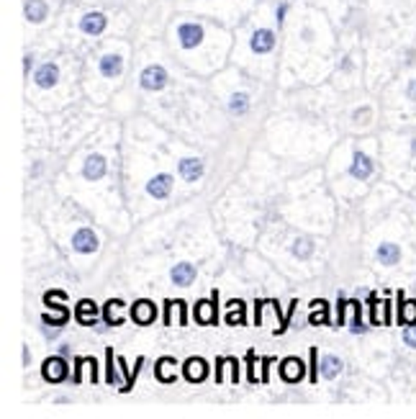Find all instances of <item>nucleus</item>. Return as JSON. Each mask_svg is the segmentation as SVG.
<instances>
[{
    "instance_id": "6e6552de",
    "label": "nucleus",
    "mask_w": 416,
    "mask_h": 419,
    "mask_svg": "<svg viewBox=\"0 0 416 419\" xmlns=\"http://www.w3.org/2000/svg\"><path fill=\"white\" fill-rule=\"evenodd\" d=\"M147 193H150L152 198H157V201L167 198L173 193V175H167V173L155 175V178L147 183Z\"/></svg>"
},
{
    "instance_id": "412c9836",
    "label": "nucleus",
    "mask_w": 416,
    "mask_h": 419,
    "mask_svg": "<svg viewBox=\"0 0 416 419\" xmlns=\"http://www.w3.org/2000/svg\"><path fill=\"white\" fill-rule=\"evenodd\" d=\"M47 3H41V0H29L26 3V18L34 21V24H41L47 18Z\"/></svg>"
},
{
    "instance_id": "a878e982",
    "label": "nucleus",
    "mask_w": 416,
    "mask_h": 419,
    "mask_svg": "<svg viewBox=\"0 0 416 419\" xmlns=\"http://www.w3.org/2000/svg\"><path fill=\"white\" fill-rule=\"evenodd\" d=\"M401 325H416V301H403L401 299Z\"/></svg>"
},
{
    "instance_id": "ddd939ff",
    "label": "nucleus",
    "mask_w": 416,
    "mask_h": 419,
    "mask_svg": "<svg viewBox=\"0 0 416 419\" xmlns=\"http://www.w3.org/2000/svg\"><path fill=\"white\" fill-rule=\"evenodd\" d=\"M106 24H108V18H106V13H101V10H95V13H85V16L80 18V29H83L85 34H90V36L101 34L103 29H106Z\"/></svg>"
},
{
    "instance_id": "c85d7f7f",
    "label": "nucleus",
    "mask_w": 416,
    "mask_h": 419,
    "mask_svg": "<svg viewBox=\"0 0 416 419\" xmlns=\"http://www.w3.org/2000/svg\"><path fill=\"white\" fill-rule=\"evenodd\" d=\"M352 304V308H354V317H352V332L354 334H360V332H365L368 327H365V322H362V306L357 304V301H350Z\"/></svg>"
},
{
    "instance_id": "423d86ee",
    "label": "nucleus",
    "mask_w": 416,
    "mask_h": 419,
    "mask_svg": "<svg viewBox=\"0 0 416 419\" xmlns=\"http://www.w3.org/2000/svg\"><path fill=\"white\" fill-rule=\"evenodd\" d=\"M72 250L80 255L95 253V250H98V237H95V232L87 229V227L75 232V234H72Z\"/></svg>"
},
{
    "instance_id": "0eeeda50",
    "label": "nucleus",
    "mask_w": 416,
    "mask_h": 419,
    "mask_svg": "<svg viewBox=\"0 0 416 419\" xmlns=\"http://www.w3.org/2000/svg\"><path fill=\"white\" fill-rule=\"evenodd\" d=\"M182 376H185V381H190V383H201V381H206V376H208V363H206L203 357H188V360L182 363Z\"/></svg>"
},
{
    "instance_id": "7ed1b4c3",
    "label": "nucleus",
    "mask_w": 416,
    "mask_h": 419,
    "mask_svg": "<svg viewBox=\"0 0 416 419\" xmlns=\"http://www.w3.org/2000/svg\"><path fill=\"white\" fill-rule=\"evenodd\" d=\"M167 70L165 67H159V64H150L147 70L142 72V78H139V85L144 87V90H150V93H157V90H162V87L167 85Z\"/></svg>"
},
{
    "instance_id": "9d476101",
    "label": "nucleus",
    "mask_w": 416,
    "mask_h": 419,
    "mask_svg": "<svg viewBox=\"0 0 416 419\" xmlns=\"http://www.w3.org/2000/svg\"><path fill=\"white\" fill-rule=\"evenodd\" d=\"M106 173H108V162L103 155H90L83 165V175L87 180H101V178H106Z\"/></svg>"
},
{
    "instance_id": "a211bd4d",
    "label": "nucleus",
    "mask_w": 416,
    "mask_h": 419,
    "mask_svg": "<svg viewBox=\"0 0 416 419\" xmlns=\"http://www.w3.org/2000/svg\"><path fill=\"white\" fill-rule=\"evenodd\" d=\"M121 70H124V59L118 55H106L101 59V75H106V78H118Z\"/></svg>"
},
{
    "instance_id": "20e7f679",
    "label": "nucleus",
    "mask_w": 416,
    "mask_h": 419,
    "mask_svg": "<svg viewBox=\"0 0 416 419\" xmlns=\"http://www.w3.org/2000/svg\"><path fill=\"white\" fill-rule=\"evenodd\" d=\"M131 319L139 327H150L157 319V304L150 299H139L131 304Z\"/></svg>"
},
{
    "instance_id": "1a4fd4ad",
    "label": "nucleus",
    "mask_w": 416,
    "mask_h": 419,
    "mask_svg": "<svg viewBox=\"0 0 416 419\" xmlns=\"http://www.w3.org/2000/svg\"><path fill=\"white\" fill-rule=\"evenodd\" d=\"M178 39H180V47L182 49H196L203 39V29L198 24H182L178 29Z\"/></svg>"
},
{
    "instance_id": "cd10ccee",
    "label": "nucleus",
    "mask_w": 416,
    "mask_h": 419,
    "mask_svg": "<svg viewBox=\"0 0 416 419\" xmlns=\"http://www.w3.org/2000/svg\"><path fill=\"white\" fill-rule=\"evenodd\" d=\"M311 306H322V311H314V314L308 317V322H311V325H331L329 317H327V308H329V306H327V301H314Z\"/></svg>"
},
{
    "instance_id": "393cba45",
    "label": "nucleus",
    "mask_w": 416,
    "mask_h": 419,
    "mask_svg": "<svg viewBox=\"0 0 416 419\" xmlns=\"http://www.w3.org/2000/svg\"><path fill=\"white\" fill-rule=\"evenodd\" d=\"M75 314H78V319L85 325L90 317H98V306H95V301L90 299H80L78 306H75Z\"/></svg>"
},
{
    "instance_id": "c9c22d12",
    "label": "nucleus",
    "mask_w": 416,
    "mask_h": 419,
    "mask_svg": "<svg viewBox=\"0 0 416 419\" xmlns=\"http://www.w3.org/2000/svg\"><path fill=\"white\" fill-rule=\"evenodd\" d=\"M178 311H180V325H185V301H178Z\"/></svg>"
},
{
    "instance_id": "f8f14e48",
    "label": "nucleus",
    "mask_w": 416,
    "mask_h": 419,
    "mask_svg": "<svg viewBox=\"0 0 416 419\" xmlns=\"http://www.w3.org/2000/svg\"><path fill=\"white\" fill-rule=\"evenodd\" d=\"M250 47H252V52H257V55H267V52H273L275 34L270 31V29H259V31L252 34Z\"/></svg>"
},
{
    "instance_id": "f3484780",
    "label": "nucleus",
    "mask_w": 416,
    "mask_h": 419,
    "mask_svg": "<svg viewBox=\"0 0 416 419\" xmlns=\"http://www.w3.org/2000/svg\"><path fill=\"white\" fill-rule=\"evenodd\" d=\"M170 368H178V360L170 355L159 357L157 365H155V376H157V381H162V383H173L175 381V373L170 371Z\"/></svg>"
},
{
    "instance_id": "dca6fc26",
    "label": "nucleus",
    "mask_w": 416,
    "mask_h": 419,
    "mask_svg": "<svg viewBox=\"0 0 416 419\" xmlns=\"http://www.w3.org/2000/svg\"><path fill=\"white\" fill-rule=\"evenodd\" d=\"M57 80H59V70H57V64L47 62V64H41L39 70H36V75H34V83L39 87H55L57 85Z\"/></svg>"
},
{
    "instance_id": "f257e3e1",
    "label": "nucleus",
    "mask_w": 416,
    "mask_h": 419,
    "mask_svg": "<svg viewBox=\"0 0 416 419\" xmlns=\"http://www.w3.org/2000/svg\"><path fill=\"white\" fill-rule=\"evenodd\" d=\"M193 317L198 325H216L219 322V291L211 293V299L198 301L193 308Z\"/></svg>"
},
{
    "instance_id": "39448f33",
    "label": "nucleus",
    "mask_w": 416,
    "mask_h": 419,
    "mask_svg": "<svg viewBox=\"0 0 416 419\" xmlns=\"http://www.w3.org/2000/svg\"><path fill=\"white\" fill-rule=\"evenodd\" d=\"M278 371H280V378H283L285 383H299V381L306 378V365H303V360H301V357H293V355L280 360Z\"/></svg>"
},
{
    "instance_id": "f704fd0d",
    "label": "nucleus",
    "mask_w": 416,
    "mask_h": 419,
    "mask_svg": "<svg viewBox=\"0 0 416 419\" xmlns=\"http://www.w3.org/2000/svg\"><path fill=\"white\" fill-rule=\"evenodd\" d=\"M229 365H231V381L239 383V360H236V357H229Z\"/></svg>"
},
{
    "instance_id": "72a5a7b5",
    "label": "nucleus",
    "mask_w": 416,
    "mask_h": 419,
    "mask_svg": "<svg viewBox=\"0 0 416 419\" xmlns=\"http://www.w3.org/2000/svg\"><path fill=\"white\" fill-rule=\"evenodd\" d=\"M224 365H227V357H216V383L224 381Z\"/></svg>"
},
{
    "instance_id": "4be33fe9",
    "label": "nucleus",
    "mask_w": 416,
    "mask_h": 419,
    "mask_svg": "<svg viewBox=\"0 0 416 419\" xmlns=\"http://www.w3.org/2000/svg\"><path fill=\"white\" fill-rule=\"evenodd\" d=\"M118 306H124V301L113 299V301H108V304H106V308H103V317H106V325H108V327H121V325H124V317H118V314H116Z\"/></svg>"
},
{
    "instance_id": "473e14b6",
    "label": "nucleus",
    "mask_w": 416,
    "mask_h": 419,
    "mask_svg": "<svg viewBox=\"0 0 416 419\" xmlns=\"http://www.w3.org/2000/svg\"><path fill=\"white\" fill-rule=\"evenodd\" d=\"M106 355H108V376H106V381H108L110 386H113V383H116V371H113V350H108V353H106Z\"/></svg>"
},
{
    "instance_id": "2eb2a0df",
    "label": "nucleus",
    "mask_w": 416,
    "mask_h": 419,
    "mask_svg": "<svg viewBox=\"0 0 416 419\" xmlns=\"http://www.w3.org/2000/svg\"><path fill=\"white\" fill-rule=\"evenodd\" d=\"M350 175H352V178H357V180H368L370 175H373V162H370L368 155L354 152L352 165H350Z\"/></svg>"
},
{
    "instance_id": "c756f323",
    "label": "nucleus",
    "mask_w": 416,
    "mask_h": 419,
    "mask_svg": "<svg viewBox=\"0 0 416 419\" xmlns=\"http://www.w3.org/2000/svg\"><path fill=\"white\" fill-rule=\"evenodd\" d=\"M347 306H350V301H345V299H342V296H339V301H337V327H342V325H345Z\"/></svg>"
},
{
    "instance_id": "2f4dec72",
    "label": "nucleus",
    "mask_w": 416,
    "mask_h": 419,
    "mask_svg": "<svg viewBox=\"0 0 416 419\" xmlns=\"http://www.w3.org/2000/svg\"><path fill=\"white\" fill-rule=\"evenodd\" d=\"M311 383H316V378H319V353H316V348H311Z\"/></svg>"
},
{
    "instance_id": "7c9ffc66",
    "label": "nucleus",
    "mask_w": 416,
    "mask_h": 419,
    "mask_svg": "<svg viewBox=\"0 0 416 419\" xmlns=\"http://www.w3.org/2000/svg\"><path fill=\"white\" fill-rule=\"evenodd\" d=\"M403 342H406L408 348H416V325H406V329H403Z\"/></svg>"
},
{
    "instance_id": "bb28decb",
    "label": "nucleus",
    "mask_w": 416,
    "mask_h": 419,
    "mask_svg": "<svg viewBox=\"0 0 416 419\" xmlns=\"http://www.w3.org/2000/svg\"><path fill=\"white\" fill-rule=\"evenodd\" d=\"M247 108H250V95L247 93L231 95V101H229V111L231 113H247Z\"/></svg>"
},
{
    "instance_id": "4468645a",
    "label": "nucleus",
    "mask_w": 416,
    "mask_h": 419,
    "mask_svg": "<svg viewBox=\"0 0 416 419\" xmlns=\"http://www.w3.org/2000/svg\"><path fill=\"white\" fill-rule=\"evenodd\" d=\"M196 276H198V270H196V265H190V262H180V265H175L173 270H170V278H173V283L175 285H190L193 280H196Z\"/></svg>"
},
{
    "instance_id": "e433bc0d",
    "label": "nucleus",
    "mask_w": 416,
    "mask_h": 419,
    "mask_svg": "<svg viewBox=\"0 0 416 419\" xmlns=\"http://www.w3.org/2000/svg\"><path fill=\"white\" fill-rule=\"evenodd\" d=\"M408 95H411V98H416V83L411 87H408Z\"/></svg>"
},
{
    "instance_id": "aec40b11",
    "label": "nucleus",
    "mask_w": 416,
    "mask_h": 419,
    "mask_svg": "<svg viewBox=\"0 0 416 419\" xmlns=\"http://www.w3.org/2000/svg\"><path fill=\"white\" fill-rule=\"evenodd\" d=\"M378 260L383 262V265H396V262L401 260L399 245H391V242L380 245V247H378Z\"/></svg>"
},
{
    "instance_id": "5701e85b",
    "label": "nucleus",
    "mask_w": 416,
    "mask_h": 419,
    "mask_svg": "<svg viewBox=\"0 0 416 419\" xmlns=\"http://www.w3.org/2000/svg\"><path fill=\"white\" fill-rule=\"evenodd\" d=\"M229 311L227 314V325H231V327H236V325H247V317H244V304L242 301H229Z\"/></svg>"
},
{
    "instance_id": "6ab92c4d",
    "label": "nucleus",
    "mask_w": 416,
    "mask_h": 419,
    "mask_svg": "<svg viewBox=\"0 0 416 419\" xmlns=\"http://www.w3.org/2000/svg\"><path fill=\"white\" fill-rule=\"evenodd\" d=\"M319 371H322L324 378H337L339 373H342V360L337 355H324L322 363H319Z\"/></svg>"
},
{
    "instance_id": "9b49d317",
    "label": "nucleus",
    "mask_w": 416,
    "mask_h": 419,
    "mask_svg": "<svg viewBox=\"0 0 416 419\" xmlns=\"http://www.w3.org/2000/svg\"><path fill=\"white\" fill-rule=\"evenodd\" d=\"M178 173H180L182 180L196 183L198 178L203 175V159H201V157H185V159H180V167H178Z\"/></svg>"
},
{
    "instance_id": "f03ea898",
    "label": "nucleus",
    "mask_w": 416,
    "mask_h": 419,
    "mask_svg": "<svg viewBox=\"0 0 416 419\" xmlns=\"http://www.w3.org/2000/svg\"><path fill=\"white\" fill-rule=\"evenodd\" d=\"M41 376H44V381H49V383H62V381L70 376V365H67V360H64L62 355L47 357V360L41 363Z\"/></svg>"
},
{
    "instance_id": "b1692460",
    "label": "nucleus",
    "mask_w": 416,
    "mask_h": 419,
    "mask_svg": "<svg viewBox=\"0 0 416 419\" xmlns=\"http://www.w3.org/2000/svg\"><path fill=\"white\" fill-rule=\"evenodd\" d=\"M291 253L299 257V260H308L311 255H314V242L308 237H299L296 242H293V247H291Z\"/></svg>"
}]
</instances>
